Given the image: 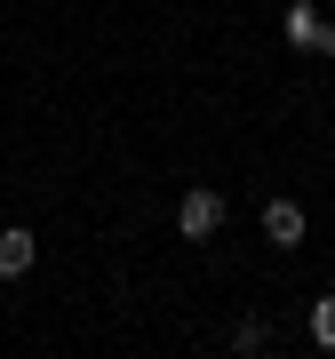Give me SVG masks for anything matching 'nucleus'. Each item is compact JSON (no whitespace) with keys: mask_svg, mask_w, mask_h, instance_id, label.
Masks as SVG:
<instances>
[{"mask_svg":"<svg viewBox=\"0 0 335 359\" xmlns=\"http://www.w3.org/2000/svg\"><path fill=\"white\" fill-rule=\"evenodd\" d=\"M176 231H184V240H216V231H224V192L192 184V192L176 200Z\"/></svg>","mask_w":335,"mask_h":359,"instance_id":"f257e3e1","label":"nucleus"},{"mask_svg":"<svg viewBox=\"0 0 335 359\" xmlns=\"http://www.w3.org/2000/svg\"><path fill=\"white\" fill-rule=\"evenodd\" d=\"M232 351H264V320H240L232 327Z\"/></svg>","mask_w":335,"mask_h":359,"instance_id":"423d86ee","label":"nucleus"},{"mask_svg":"<svg viewBox=\"0 0 335 359\" xmlns=\"http://www.w3.org/2000/svg\"><path fill=\"white\" fill-rule=\"evenodd\" d=\"M320 25H327V16L311 8V0H296V8L280 16V32H287V48H311V40H320Z\"/></svg>","mask_w":335,"mask_h":359,"instance_id":"20e7f679","label":"nucleus"},{"mask_svg":"<svg viewBox=\"0 0 335 359\" xmlns=\"http://www.w3.org/2000/svg\"><path fill=\"white\" fill-rule=\"evenodd\" d=\"M311 344L335 351V295H320V304H311Z\"/></svg>","mask_w":335,"mask_h":359,"instance_id":"39448f33","label":"nucleus"},{"mask_svg":"<svg viewBox=\"0 0 335 359\" xmlns=\"http://www.w3.org/2000/svg\"><path fill=\"white\" fill-rule=\"evenodd\" d=\"M303 231H311V224H303L296 200H264V240H271V248H303Z\"/></svg>","mask_w":335,"mask_h":359,"instance_id":"7ed1b4c3","label":"nucleus"},{"mask_svg":"<svg viewBox=\"0 0 335 359\" xmlns=\"http://www.w3.org/2000/svg\"><path fill=\"white\" fill-rule=\"evenodd\" d=\"M311 56H335V25H320V40H311Z\"/></svg>","mask_w":335,"mask_h":359,"instance_id":"0eeeda50","label":"nucleus"},{"mask_svg":"<svg viewBox=\"0 0 335 359\" xmlns=\"http://www.w3.org/2000/svg\"><path fill=\"white\" fill-rule=\"evenodd\" d=\"M32 264H40V231L32 224H8V231H0V280H25Z\"/></svg>","mask_w":335,"mask_h":359,"instance_id":"f03ea898","label":"nucleus"}]
</instances>
